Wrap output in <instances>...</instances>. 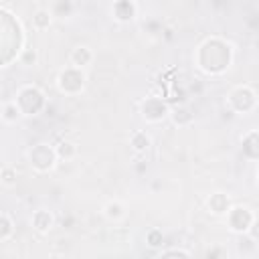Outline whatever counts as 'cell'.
<instances>
[{
  "instance_id": "1",
  "label": "cell",
  "mask_w": 259,
  "mask_h": 259,
  "mask_svg": "<svg viewBox=\"0 0 259 259\" xmlns=\"http://www.w3.org/2000/svg\"><path fill=\"white\" fill-rule=\"evenodd\" d=\"M55 156H57V152L55 150H51L47 144H45V154L40 156V152L34 148L32 152H30V164L34 166V168H38V170H47V168H51L53 166V162H55Z\"/></svg>"
},
{
  "instance_id": "2",
  "label": "cell",
  "mask_w": 259,
  "mask_h": 259,
  "mask_svg": "<svg viewBox=\"0 0 259 259\" xmlns=\"http://www.w3.org/2000/svg\"><path fill=\"white\" fill-rule=\"evenodd\" d=\"M93 59V53L87 49V47H75L73 53H71V63L75 67H83V65H89Z\"/></svg>"
},
{
  "instance_id": "3",
  "label": "cell",
  "mask_w": 259,
  "mask_h": 259,
  "mask_svg": "<svg viewBox=\"0 0 259 259\" xmlns=\"http://www.w3.org/2000/svg\"><path fill=\"white\" fill-rule=\"evenodd\" d=\"M32 225H34L40 233L49 231L51 225H53V217H51V212H47V210H36V212L32 214Z\"/></svg>"
},
{
  "instance_id": "4",
  "label": "cell",
  "mask_w": 259,
  "mask_h": 259,
  "mask_svg": "<svg viewBox=\"0 0 259 259\" xmlns=\"http://www.w3.org/2000/svg\"><path fill=\"white\" fill-rule=\"evenodd\" d=\"M208 206H210V210H212L214 214H221V212H225V210H227L229 200H227V196H225V194L217 192V194H212V196L208 198Z\"/></svg>"
},
{
  "instance_id": "5",
  "label": "cell",
  "mask_w": 259,
  "mask_h": 259,
  "mask_svg": "<svg viewBox=\"0 0 259 259\" xmlns=\"http://www.w3.org/2000/svg\"><path fill=\"white\" fill-rule=\"evenodd\" d=\"M32 24H34V28H38V30L49 28V24H51V12L45 10V8L36 10L34 16H32Z\"/></svg>"
},
{
  "instance_id": "6",
  "label": "cell",
  "mask_w": 259,
  "mask_h": 259,
  "mask_svg": "<svg viewBox=\"0 0 259 259\" xmlns=\"http://www.w3.org/2000/svg\"><path fill=\"white\" fill-rule=\"evenodd\" d=\"M105 217L107 219H121L123 217V206L119 204V202H109L107 206H105Z\"/></svg>"
},
{
  "instance_id": "7",
  "label": "cell",
  "mask_w": 259,
  "mask_h": 259,
  "mask_svg": "<svg viewBox=\"0 0 259 259\" xmlns=\"http://www.w3.org/2000/svg\"><path fill=\"white\" fill-rule=\"evenodd\" d=\"M132 144H134V148H136V150H146V148L150 146V138H148L144 132H138V134H134Z\"/></svg>"
},
{
  "instance_id": "8",
  "label": "cell",
  "mask_w": 259,
  "mask_h": 259,
  "mask_svg": "<svg viewBox=\"0 0 259 259\" xmlns=\"http://www.w3.org/2000/svg\"><path fill=\"white\" fill-rule=\"evenodd\" d=\"M4 117L6 119H16L18 117V107H16V103H10V105H6V109H4Z\"/></svg>"
}]
</instances>
